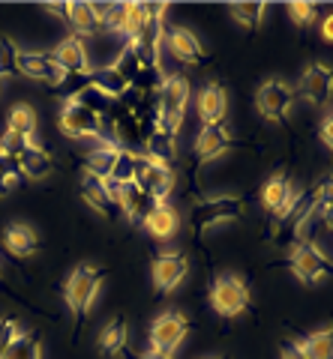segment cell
I'll use <instances>...</instances> for the list:
<instances>
[{"label": "cell", "instance_id": "obj_20", "mask_svg": "<svg viewBox=\"0 0 333 359\" xmlns=\"http://www.w3.org/2000/svg\"><path fill=\"white\" fill-rule=\"evenodd\" d=\"M117 156H120V147L111 141H99L96 147L87 153V171L84 174H93L96 180H108L115 174V165H117Z\"/></svg>", "mask_w": 333, "mask_h": 359}, {"label": "cell", "instance_id": "obj_21", "mask_svg": "<svg viewBox=\"0 0 333 359\" xmlns=\"http://www.w3.org/2000/svg\"><path fill=\"white\" fill-rule=\"evenodd\" d=\"M292 198H294V192H292V183H288L285 174H273L268 183L261 186V204L270 212H276V216H282L285 207L292 204Z\"/></svg>", "mask_w": 333, "mask_h": 359}, {"label": "cell", "instance_id": "obj_25", "mask_svg": "<svg viewBox=\"0 0 333 359\" xmlns=\"http://www.w3.org/2000/svg\"><path fill=\"white\" fill-rule=\"evenodd\" d=\"M4 245H6V249L13 252V255H18V257H27V255H37V252H39L37 233H33L27 224H21V222H15V224H9V228H6Z\"/></svg>", "mask_w": 333, "mask_h": 359}, {"label": "cell", "instance_id": "obj_12", "mask_svg": "<svg viewBox=\"0 0 333 359\" xmlns=\"http://www.w3.org/2000/svg\"><path fill=\"white\" fill-rule=\"evenodd\" d=\"M330 90H333V69L325 63H309L303 69V75H301L297 93L313 105H325L330 99Z\"/></svg>", "mask_w": 333, "mask_h": 359}, {"label": "cell", "instance_id": "obj_15", "mask_svg": "<svg viewBox=\"0 0 333 359\" xmlns=\"http://www.w3.org/2000/svg\"><path fill=\"white\" fill-rule=\"evenodd\" d=\"M162 204V201H157L153 195H148L138 183H126L124 186V192H120V212H124L126 219L132 222H148V216L153 210H157Z\"/></svg>", "mask_w": 333, "mask_h": 359}, {"label": "cell", "instance_id": "obj_10", "mask_svg": "<svg viewBox=\"0 0 333 359\" xmlns=\"http://www.w3.org/2000/svg\"><path fill=\"white\" fill-rule=\"evenodd\" d=\"M18 75H27L33 81H46L48 87H60L66 78V69L51 57V54H37V51H21L18 54Z\"/></svg>", "mask_w": 333, "mask_h": 359}, {"label": "cell", "instance_id": "obj_8", "mask_svg": "<svg viewBox=\"0 0 333 359\" xmlns=\"http://www.w3.org/2000/svg\"><path fill=\"white\" fill-rule=\"evenodd\" d=\"M292 102H294V90L285 81H280V78L264 81L259 87V93H255V108H259V114L264 120H270V123H282V117L288 114Z\"/></svg>", "mask_w": 333, "mask_h": 359}, {"label": "cell", "instance_id": "obj_33", "mask_svg": "<svg viewBox=\"0 0 333 359\" xmlns=\"http://www.w3.org/2000/svg\"><path fill=\"white\" fill-rule=\"evenodd\" d=\"M0 359H42V344L39 339H30V335H18L15 344Z\"/></svg>", "mask_w": 333, "mask_h": 359}, {"label": "cell", "instance_id": "obj_1", "mask_svg": "<svg viewBox=\"0 0 333 359\" xmlns=\"http://www.w3.org/2000/svg\"><path fill=\"white\" fill-rule=\"evenodd\" d=\"M186 102H190V81L183 75H169L162 78L159 87H157V129L177 135L183 126V111Z\"/></svg>", "mask_w": 333, "mask_h": 359}, {"label": "cell", "instance_id": "obj_9", "mask_svg": "<svg viewBox=\"0 0 333 359\" xmlns=\"http://www.w3.org/2000/svg\"><path fill=\"white\" fill-rule=\"evenodd\" d=\"M105 120L87 111L84 105H79L75 99H66L60 108V129L70 135V138H99L103 135Z\"/></svg>", "mask_w": 333, "mask_h": 359}, {"label": "cell", "instance_id": "obj_37", "mask_svg": "<svg viewBox=\"0 0 333 359\" xmlns=\"http://www.w3.org/2000/svg\"><path fill=\"white\" fill-rule=\"evenodd\" d=\"M243 27H259V21L264 15V4H231L228 9Z\"/></svg>", "mask_w": 333, "mask_h": 359}, {"label": "cell", "instance_id": "obj_2", "mask_svg": "<svg viewBox=\"0 0 333 359\" xmlns=\"http://www.w3.org/2000/svg\"><path fill=\"white\" fill-rule=\"evenodd\" d=\"M103 278H105L103 269H96L91 264H81V266L72 269L70 278H66V285H63V299H66V306H70L72 314L84 318L87 309H91V302L99 294V287H103Z\"/></svg>", "mask_w": 333, "mask_h": 359}, {"label": "cell", "instance_id": "obj_45", "mask_svg": "<svg viewBox=\"0 0 333 359\" xmlns=\"http://www.w3.org/2000/svg\"><path fill=\"white\" fill-rule=\"evenodd\" d=\"M321 222L333 231V204H325V210H321Z\"/></svg>", "mask_w": 333, "mask_h": 359}, {"label": "cell", "instance_id": "obj_30", "mask_svg": "<svg viewBox=\"0 0 333 359\" xmlns=\"http://www.w3.org/2000/svg\"><path fill=\"white\" fill-rule=\"evenodd\" d=\"M126 13H129V4H108L105 9H99V30L124 33V27H126Z\"/></svg>", "mask_w": 333, "mask_h": 359}, {"label": "cell", "instance_id": "obj_40", "mask_svg": "<svg viewBox=\"0 0 333 359\" xmlns=\"http://www.w3.org/2000/svg\"><path fill=\"white\" fill-rule=\"evenodd\" d=\"M280 359H306L301 341H282L280 344Z\"/></svg>", "mask_w": 333, "mask_h": 359}, {"label": "cell", "instance_id": "obj_23", "mask_svg": "<svg viewBox=\"0 0 333 359\" xmlns=\"http://www.w3.org/2000/svg\"><path fill=\"white\" fill-rule=\"evenodd\" d=\"M63 21L75 30V36H87V33L99 30V9L93 4H66Z\"/></svg>", "mask_w": 333, "mask_h": 359}, {"label": "cell", "instance_id": "obj_39", "mask_svg": "<svg viewBox=\"0 0 333 359\" xmlns=\"http://www.w3.org/2000/svg\"><path fill=\"white\" fill-rule=\"evenodd\" d=\"M18 323L15 320H0V356H4L9 347L15 344V339H18Z\"/></svg>", "mask_w": 333, "mask_h": 359}, {"label": "cell", "instance_id": "obj_18", "mask_svg": "<svg viewBox=\"0 0 333 359\" xmlns=\"http://www.w3.org/2000/svg\"><path fill=\"white\" fill-rule=\"evenodd\" d=\"M165 42H169V48L177 60H183V63H198L204 57V48H202V42H198V36L192 30H186V27H174L171 33H165Z\"/></svg>", "mask_w": 333, "mask_h": 359}, {"label": "cell", "instance_id": "obj_34", "mask_svg": "<svg viewBox=\"0 0 333 359\" xmlns=\"http://www.w3.org/2000/svg\"><path fill=\"white\" fill-rule=\"evenodd\" d=\"M30 147V138H27V135H18V132H4V135H0V159H18V156L21 153H25Z\"/></svg>", "mask_w": 333, "mask_h": 359}, {"label": "cell", "instance_id": "obj_32", "mask_svg": "<svg viewBox=\"0 0 333 359\" xmlns=\"http://www.w3.org/2000/svg\"><path fill=\"white\" fill-rule=\"evenodd\" d=\"M70 99H75V102H79V105H84L87 111H93V114H99V117H103L105 111L111 108V99H108V96H103V93H99V90H93L91 84L81 87L79 93H72Z\"/></svg>", "mask_w": 333, "mask_h": 359}, {"label": "cell", "instance_id": "obj_38", "mask_svg": "<svg viewBox=\"0 0 333 359\" xmlns=\"http://www.w3.org/2000/svg\"><path fill=\"white\" fill-rule=\"evenodd\" d=\"M288 15H292L294 25L306 27V25L315 21V6L313 4H288Z\"/></svg>", "mask_w": 333, "mask_h": 359}, {"label": "cell", "instance_id": "obj_17", "mask_svg": "<svg viewBox=\"0 0 333 359\" xmlns=\"http://www.w3.org/2000/svg\"><path fill=\"white\" fill-rule=\"evenodd\" d=\"M54 60H58L63 69H66V75H84V72H91V60H87V48H84V42H81V36H66L58 48H54V54H51Z\"/></svg>", "mask_w": 333, "mask_h": 359}, {"label": "cell", "instance_id": "obj_46", "mask_svg": "<svg viewBox=\"0 0 333 359\" xmlns=\"http://www.w3.org/2000/svg\"><path fill=\"white\" fill-rule=\"evenodd\" d=\"M46 9H48V13H54V15L66 18V4H46Z\"/></svg>", "mask_w": 333, "mask_h": 359}, {"label": "cell", "instance_id": "obj_31", "mask_svg": "<svg viewBox=\"0 0 333 359\" xmlns=\"http://www.w3.org/2000/svg\"><path fill=\"white\" fill-rule=\"evenodd\" d=\"M9 132H18V135H30L37 132V111L27 108V105H15L13 111H9Z\"/></svg>", "mask_w": 333, "mask_h": 359}, {"label": "cell", "instance_id": "obj_14", "mask_svg": "<svg viewBox=\"0 0 333 359\" xmlns=\"http://www.w3.org/2000/svg\"><path fill=\"white\" fill-rule=\"evenodd\" d=\"M228 147H231V132L222 126V123H216V126H202V132L195 135V156L202 165L219 159Z\"/></svg>", "mask_w": 333, "mask_h": 359}, {"label": "cell", "instance_id": "obj_49", "mask_svg": "<svg viewBox=\"0 0 333 359\" xmlns=\"http://www.w3.org/2000/svg\"><path fill=\"white\" fill-rule=\"evenodd\" d=\"M222 359H226V356H222Z\"/></svg>", "mask_w": 333, "mask_h": 359}, {"label": "cell", "instance_id": "obj_6", "mask_svg": "<svg viewBox=\"0 0 333 359\" xmlns=\"http://www.w3.org/2000/svg\"><path fill=\"white\" fill-rule=\"evenodd\" d=\"M288 264H292L294 276L303 278V282H321V278L333 276V264L330 257L318 249V245H313L309 240H297L292 245V255H288Z\"/></svg>", "mask_w": 333, "mask_h": 359}, {"label": "cell", "instance_id": "obj_5", "mask_svg": "<svg viewBox=\"0 0 333 359\" xmlns=\"http://www.w3.org/2000/svg\"><path fill=\"white\" fill-rule=\"evenodd\" d=\"M210 306L222 318H237L249 309V287L237 276H219L210 287Z\"/></svg>", "mask_w": 333, "mask_h": 359}, {"label": "cell", "instance_id": "obj_47", "mask_svg": "<svg viewBox=\"0 0 333 359\" xmlns=\"http://www.w3.org/2000/svg\"><path fill=\"white\" fill-rule=\"evenodd\" d=\"M141 359H171V356H162V353H157V351H148Z\"/></svg>", "mask_w": 333, "mask_h": 359}, {"label": "cell", "instance_id": "obj_35", "mask_svg": "<svg viewBox=\"0 0 333 359\" xmlns=\"http://www.w3.org/2000/svg\"><path fill=\"white\" fill-rule=\"evenodd\" d=\"M18 48L13 39L0 36V78H9V75H18Z\"/></svg>", "mask_w": 333, "mask_h": 359}, {"label": "cell", "instance_id": "obj_4", "mask_svg": "<svg viewBox=\"0 0 333 359\" xmlns=\"http://www.w3.org/2000/svg\"><path fill=\"white\" fill-rule=\"evenodd\" d=\"M321 204L318 198V186L309 189V192H301L292 198V204L285 207L282 216H276V240L280 243H294L301 237V231L306 228V222L315 216V207Z\"/></svg>", "mask_w": 333, "mask_h": 359}, {"label": "cell", "instance_id": "obj_42", "mask_svg": "<svg viewBox=\"0 0 333 359\" xmlns=\"http://www.w3.org/2000/svg\"><path fill=\"white\" fill-rule=\"evenodd\" d=\"M318 198H321V204H333V177L318 186Z\"/></svg>", "mask_w": 333, "mask_h": 359}, {"label": "cell", "instance_id": "obj_29", "mask_svg": "<svg viewBox=\"0 0 333 359\" xmlns=\"http://www.w3.org/2000/svg\"><path fill=\"white\" fill-rule=\"evenodd\" d=\"M99 347H103L108 356H115V353L124 351V347H126V323L124 320H108L105 330L99 332Z\"/></svg>", "mask_w": 333, "mask_h": 359}, {"label": "cell", "instance_id": "obj_19", "mask_svg": "<svg viewBox=\"0 0 333 359\" xmlns=\"http://www.w3.org/2000/svg\"><path fill=\"white\" fill-rule=\"evenodd\" d=\"M81 195H84L87 204H91L96 212H103L105 219H117L120 216V207L105 192V183H103V180H96L93 174H84L81 177Z\"/></svg>", "mask_w": 333, "mask_h": 359}, {"label": "cell", "instance_id": "obj_44", "mask_svg": "<svg viewBox=\"0 0 333 359\" xmlns=\"http://www.w3.org/2000/svg\"><path fill=\"white\" fill-rule=\"evenodd\" d=\"M321 36H325L327 42H333V13L321 21Z\"/></svg>", "mask_w": 333, "mask_h": 359}, {"label": "cell", "instance_id": "obj_22", "mask_svg": "<svg viewBox=\"0 0 333 359\" xmlns=\"http://www.w3.org/2000/svg\"><path fill=\"white\" fill-rule=\"evenodd\" d=\"M144 156H148L153 165L171 168V162H174V135L162 132V129H153L148 138H144Z\"/></svg>", "mask_w": 333, "mask_h": 359}, {"label": "cell", "instance_id": "obj_3", "mask_svg": "<svg viewBox=\"0 0 333 359\" xmlns=\"http://www.w3.org/2000/svg\"><path fill=\"white\" fill-rule=\"evenodd\" d=\"M247 210V201L235 198V195H214V198H202L198 204L192 207V231L195 233H204L207 228H214L219 222H235L243 216Z\"/></svg>", "mask_w": 333, "mask_h": 359}, {"label": "cell", "instance_id": "obj_43", "mask_svg": "<svg viewBox=\"0 0 333 359\" xmlns=\"http://www.w3.org/2000/svg\"><path fill=\"white\" fill-rule=\"evenodd\" d=\"M18 180H21L18 171H6V174H4V192H13V189L18 186Z\"/></svg>", "mask_w": 333, "mask_h": 359}, {"label": "cell", "instance_id": "obj_27", "mask_svg": "<svg viewBox=\"0 0 333 359\" xmlns=\"http://www.w3.org/2000/svg\"><path fill=\"white\" fill-rule=\"evenodd\" d=\"M87 84H91L93 90H99L103 96H108V99H117V96H124L129 90V81L115 69V66H103V69L91 72V81Z\"/></svg>", "mask_w": 333, "mask_h": 359}, {"label": "cell", "instance_id": "obj_28", "mask_svg": "<svg viewBox=\"0 0 333 359\" xmlns=\"http://www.w3.org/2000/svg\"><path fill=\"white\" fill-rule=\"evenodd\" d=\"M306 359H333V330H321L301 341Z\"/></svg>", "mask_w": 333, "mask_h": 359}, {"label": "cell", "instance_id": "obj_7", "mask_svg": "<svg viewBox=\"0 0 333 359\" xmlns=\"http://www.w3.org/2000/svg\"><path fill=\"white\" fill-rule=\"evenodd\" d=\"M186 332H190V320H186L181 311H165L150 327V347L157 353L174 359V351L186 339Z\"/></svg>", "mask_w": 333, "mask_h": 359}, {"label": "cell", "instance_id": "obj_48", "mask_svg": "<svg viewBox=\"0 0 333 359\" xmlns=\"http://www.w3.org/2000/svg\"><path fill=\"white\" fill-rule=\"evenodd\" d=\"M6 171H9V168L4 165V159H0V192H4V174H6Z\"/></svg>", "mask_w": 333, "mask_h": 359}, {"label": "cell", "instance_id": "obj_24", "mask_svg": "<svg viewBox=\"0 0 333 359\" xmlns=\"http://www.w3.org/2000/svg\"><path fill=\"white\" fill-rule=\"evenodd\" d=\"M144 228H148L157 240H171L174 233H177V228H181V216H177V210H174V207L159 204V207L148 216Z\"/></svg>", "mask_w": 333, "mask_h": 359}, {"label": "cell", "instance_id": "obj_11", "mask_svg": "<svg viewBox=\"0 0 333 359\" xmlns=\"http://www.w3.org/2000/svg\"><path fill=\"white\" fill-rule=\"evenodd\" d=\"M136 183L148 195H153L157 201H162V204H165V198H169L171 189H174V174H171V168L153 165L148 156L136 153Z\"/></svg>", "mask_w": 333, "mask_h": 359}, {"label": "cell", "instance_id": "obj_16", "mask_svg": "<svg viewBox=\"0 0 333 359\" xmlns=\"http://www.w3.org/2000/svg\"><path fill=\"white\" fill-rule=\"evenodd\" d=\"M228 111V93L226 87H219L216 81L204 84L198 90V117L204 120V126H216V123L226 120Z\"/></svg>", "mask_w": 333, "mask_h": 359}, {"label": "cell", "instance_id": "obj_41", "mask_svg": "<svg viewBox=\"0 0 333 359\" xmlns=\"http://www.w3.org/2000/svg\"><path fill=\"white\" fill-rule=\"evenodd\" d=\"M321 141H325L327 147L333 150V111H330L325 120H321Z\"/></svg>", "mask_w": 333, "mask_h": 359}, {"label": "cell", "instance_id": "obj_26", "mask_svg": "<svg viewBox=\"0 0 333 359\" xmlns=\"http://www.w3.org/2000/svg\"><path fill=\"white\" fill-rule=\"evenodd\" d=\"M15 162H18V174L27 177V180H42V177L51 174V156L42 147H33V144L18 156Z\"/></svg>", "mask_w": 333, "mask_h": 359}, {"label": "cell", "instance_id": "obj_13", "mask_svg": "<svg viewBox=\"0 0 333 359\" xmlns=\"http://www.w3.org/2000/svg\"><path fill=\"white\" fill-rule=\"evenodd\" d=\"M186 273H190V264H186L181 252H165L153 261V285H157L159 294L174 290L186 278Z\"/></svg>", "mask_w": 333, "mask_h": 359}, {"label": "cell", "instance_id": "obj_36", "mask_svg": "<svg viewBox=\"0 0 333 359\" xmlns=\"http://www.w3.org/2000/svg\"><path fill=\"white\" fill-rule=\"evenodd\" d=\"M108 180H117V183H136V153L132 150H120L117 156V165H115V174Z\"/></svg>", "mask_w": 333, "mask_h": 359}]
</instances>
